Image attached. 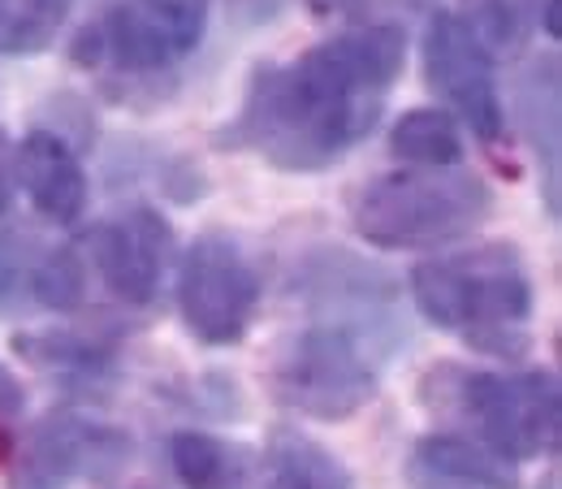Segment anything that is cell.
<instances>
[{
    "label": "cell",
    "mask_w": 562,
    "mask_h": 489,
    "mask_svg": "<svg viewBox=\"0 0 562 489\" xmlns=\"http://www.w3.org/2000/svg\"><path fill=\"white\" fill-rule=\"evenodd\" d=\"M403 62L398 26L329 35L303 57L256 74L229 135L278 169H325L376 126Z\"/></svg>",
    "instance_id": "1"
},
{
    "label": "cell",
    "mask_w": 562,
    "mask_h": 489,
    "mask_svg": "<svg viewBox=\"0 0 562 489\" xmlns=\"http://www.w3.org/2000/svg\"><path fill=\"white\" fill-rule=\"evenodd\" d=\"M420 312L446 334L493 355H519L528 343L532 281L510 243H481L424 260L412 274Z\"/></svg>",
    "instance_id": "2"
},
{
    "label": "cell",
    "mask_w": 562,
    "mask_h": 489,
    "mask_svg": "<svg viewBox=\"0 0 562 489\" xmlns=\"http://www.w3.org/2000/svg\"><path fill=\"white\" fill-rule=\"evenodd\" d=\"M493 212V191L485 178L441 165V169H398L368 182L355 196V234L385 252L441 247L476 234Z\"/></svg>",
    "instance_id": "3"
},
{
    "label": "cell",
    "mask_w": 562,
    "mask_h": 489,
    "mask_svg": "<svg viewBox=\"0 0 562 489\" xmlns=\"http://www.w3.org/2000/svg\"><path fill=\"white\" fill-rule=\"evenodd\" d=\"M212 0H122L74 44L87 70L165 74L187 62L209 26Z\"/></svg>",
    "instance_id": "4"
},
{
    "label": "cell",
    "mask_w": 562,
    "mask_h": 489,
    "mask_svg": "<svg viewBox=\"0 0 562 489\" xmlns=\"http://www.w3.org/2000/svg\"><path fill=\"white\" fill-rule=\"evenodd\" d=\"M450 373L459 377L454 412L468 416L476 442H485L502 459H537L559 451V386L550 373Z\"/></svg>",
    "instance_id": "5"
},
{
    "label": "cell",
    "mask_w": 562,
    "mask_h": 489,
    "mask_svg": "<svg viewBox=\"0 0 562 489\" xmlns=\"http://www.w3.org/2000/svg\"><path fill=\"white\" fill-rule=\"evenodd\" d=\"M273 390L290 412L351 420L376 394V368L347 330H307L278 359Z\"/></svg>",
    "instance_id": "6"
},
{
    "label": "cell",
    "mask_w": 562,
    "mask_h": 489,
    "mask_svg": "<svg viewBox=\"0 0 562 489\" xmlns=\"http://www.w3.org/2000/svg\"><path fill=\"white\" fill-rule=\"evenodd\" d=\"M260 303V278L229 238H200L182 256L178 308L195 338L209 347H229L247 334Z\"/></svg>",
    "instance_id": "7"
},
{
    "label": "cell",
    "mask_w": 562,
    "mask_h": 489,
    "mask_svg": "<svg viewBox=\"0 0 562 489\" xmlns=\"http://www.w3.org/2000/svg\"><path fill=\"white\" fill-rule=\"evenodd\" d=\"M424 78L459 113V122L481 143H497L506 131L493 53L472 35L459 13H437L424 35Z\"/></svg>",
    "instance_id": "8"
},
{
    "label": "cell",
    "mask_w": 562,
    "mask_h": 489,
    "mask_svg": "<svg viewBox=\"0 0 562 489\" xmlns=\"http://www.w3.org/2000/svg\"><path fill=\"white\" fill-rule=\"evenodd\" d=\"M126 455V442L78 416H48L13 455L9 489H70L74 477H104Z\"/></svg>",
    "instance_id": "9"
},
{
    "label": "cell",
    "mask_w": 562,
    "mask_h": 489,
    "mask_svg": "<svg viewBox=\"0 0 562 489\" xmlns=\"http://www.w3.org/2000/svg\"><path fill=\"white\" fill-rule=\"evenodd\" d=\"M87 243H91L95 274L109 281L113 294H122L126 303L156 299V286L169 260V221L160 212L135 204L122 216L95 225Z\"/></svg>",
    "instance_id": "10"
},
{
    "label": "cell",
    "mask_w": 562,
    "mask_h": 489,
    "mask_svg": "<svg viewBox=\"0 0 562 489\" xmlns=\"http://www.w3.org/2000/svg\"><path fill=\"white\" fill-rule=\"evenodd\" d=\"M13 182L26 191V200L35 204L40 216L57 221V225H74L82 209H87V174L78 165L66 140L35 131L18 143L13 152Z\"/></svg>",
    "instance_id": "11"
},
{
    "label": "cell",
    "mask_w": 562,
    "mask_h": 489,
    "mask_svg": "<svg viewBox=\"0 0 562 489\" xmlns=\"http://www.w3.org/2000/svg\"><path fill=\"white\" fill-rule=\"evenodd\" d=\"M169 459L187 489H260L256 455L212 433H178L169 442Z\"/></svg>",
    "instance_id": "12"
},
{
    "label": "cell",
    "mask_w": 562,
    "mask_h": 489,
    "mask_svg": "<svg viewBox=\"0 0 562 489\" xmlns=\"http://www.w3.org/2000/svg\"><path fill=\"white\" fill-rule=\"evenodd\" d=\"M416 468L432 481H459L481 489H515V468L476 437L437 433L416 446Z\"/></svg>",
    "instance_id": "13"
},
{
    "label": "cell",
    "mask_w": 562,
    "mask_h": 489,
    "mask_svg": "<svg viewBox=\"0 0 562 489\" xmlns=\"http://www.w3.org/2000/svg\"><path fill=\"white\" fill-rule=\"evenodd\" d=\"M260 489H355L347 464L303 433H278L260 464Z\"/></svg>",
    "instance_id": "14"
},
{
    "label": "cell",
    "mask_w": 562,
    "mask_h": 489,
    "mask_svg": "<svg viewBox=\"0 0 562 489\" xmlns=\"http://www.w3.org/2000/svg\"><path fill=\"white\" fill-rule=\"evenodd\" d=\"M394 156L420 165V169H441V165H459L463 160V135L459 122L450 118V109H412L398 118L394 135H390Z\"/></svg>",
    "instance_id": "15"
},
{
    "label": "cell",
    "mask_w": 562,
    "mask_h": 489,
    "mask_svg": "<svg viewBox=\"0 0 562 489\" xmlns=\"http://www.w3.org/2000/svg\"><path fill=\"white\" fill-rule=\"evenodd\" d=\"M74 0H0V57L44 53L66 26Z\"/></svg>",
    "instance_id": "16"
},
{
    "label": "cell",
    "mask_w": 562,
    "mask_h": 489,
    "mask_svg": "<svg viewBox=\"0 0 562 489\" xmlns=\"http://www.w3.org/2000/svg\"><path fill=\"white\" fill-rule=\"evenodd\" d=\"M541 0H463V22L490 53H515L537 26Z\"/></svg>",
    "instance_id": "17"
},
{
    "label": "cell",
    "mask_w": 562,
    "mask_h": 489,
    "mask_svg": "<svg viewBox=\"0 0 562 489\" xmlns=\"http://www.w3.org/2000/svg\"><path fill=\"white\" fill-rule=\"evenodd\" d=\"M31 290L40 303L48 308H74L82 299V265L74 260V252H53L35 274H31Z\"/></svg>",
    "instance_id": "18"
},
{
    "label": "cell",
    "mask_w": 562,
    "mask_h": 489,
    "mask_svg": "<svg viewBox=\"0 0 562 489\" xmlns=\"http://www.w3.org/2000/svg\"><path fill=\"white\" fill-rule=\"evenodd\" d=\"M22 403H26V394H22V381L0 364V420H13L22 412Z\"/></svg>",
    "instance_id": "19"
},
{
    "label": "cell",
    "mask_w": 562,
    "mask_h": 489,
    "mask_svg": "<svg viewBox=\"0 0 562 489\" xmlns=\"http://www.w3.org/2000/svg\"><path fill=\"white\" fill-rule=\"evenodd\" d=\"M9 200H13V152L0 140V216L9 209Z\"/></svg>",
    "instance_id": "20"
}]
</instances>
